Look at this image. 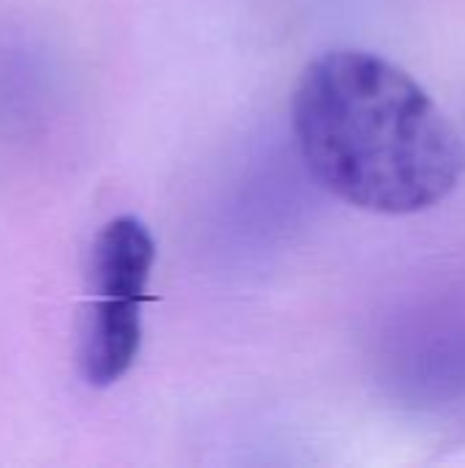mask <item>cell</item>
I'll use <instances>...</instances> for the list:
<instances>
[{
	"label": "cell",
	"mask_w": 465,
	"mask_h": 468,
	"mask_svg": "<svg viewBox=\"0 0 465 468\" xmlns=\"http://www.w3.org/2000/svg\"><path fill=\"white\" fill-rule=\"evenodd\" d=\"M293 134L307 173L337 200L389 217L447 200L465 145L430 93L365 49L315 58L293 93Z\"/></svg>",
	"instance_id": "1"
},
{
	"label": "cell",
	"mask_w": 465,
	"mask_h": 468,
	"mask_svg": "<svg viewBox=\"0 0 465 468\" xmlns=\"http://www.w3.org/2000/svg\"><path fill=\"white\" fill-rule=\"evenodd\" d=\"M156 261V241L148 225L137 217L110 219L90 250L93 296L148 299V280Z\"/></svg>",
	"instance_id": "3"
},
{
	"label": "cell",
	"mask_w": 465,
	"mask_h": 468,
	"mask_svg": "<svg viewBox=\"0 0 465 468\" xmlns=\"http://www.w3.org/2000/svg\"><path fill=\"white\" fill-rule=\"evenodd\" d=\"M143 299L96 296L85 343H82V376L90 387H112L121 381L143 346Z\"/></svg>",
	"instance_id": "2"
}]
</instances>
